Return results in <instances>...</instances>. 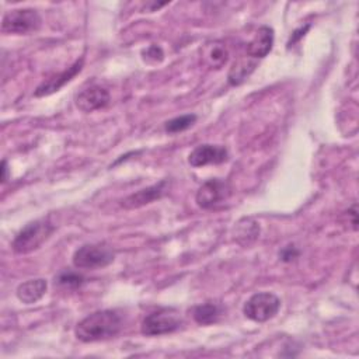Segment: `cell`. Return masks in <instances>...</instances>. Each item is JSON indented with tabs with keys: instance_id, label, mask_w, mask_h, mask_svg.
Instances as JSON below:
<instances>
[{
	"instance_id": "6da1fadb",
	"label": "cell",
	"mask_w": 359,
	"mask_h": 359,
	"mask_svg": "<svg viewBox=\"0 0 359 359\" xmlns=\"http://www.w3.org/2000/svg\"><path fill=\"white\" fill-rule=\"evenodd\" d=\"M121 328V314L115 310H98L79 321L74 328V334L81 342H97L114 338Z\"/></svg>"
},
{
	"instance_id": "7a4b0ae2",
	"label": "cell",
	"mask_w": 359,
	"mask_h": 359,
	"mask_svg": "<svg viewBox=\"0 0 359 359\" xmlns=\"http://www.w3.org/2000/svg\"><path fill=\"white\" fill-rule=\"evenodd\" d=\"M55 231L49 219H36L27 223L14 237L11 248L17 254H28L38 250Z\"/></svg>"
},
{
	"instance_id": "3957f363",
	"label": "cell",
	"mask_w": 359,
	"mask_h": 359,
	"mask_svg": "<svg viewBox=\"0 0 359 359\" xmlns=\"http://www.w3.org/2000/svg\"><path fill=\"white\" fill-rule=\"evenodd\" d=\"M182 325V318L175 309H160L147 314L140 325V331L147 337H158L177 331Z\"/></svg>"
},
{
	"instance_id": "277c9868",
	"label": "cell",
	"mask_w": 359,
	"mask_h": 359,
	"mask_svg": "<svg viewBox=\"0 0 359 359\" xmlns=\"http://www.w3.org/2000/svg\"><path fill=\"white\" fill-rule=\"evenodd\" d=\"M42 18L34 8H15L3 15L1 31L4 34L28 35L39 29Z\"/></svg>"
},
{
	"instance_id": "5b68a950",
	"label": "cell",
	"mask_w": 359,
	"mask_h": 359,
	"mask_svg": "<svg viewBox=\"0 0 359 359\" xmlns=\"http://www.w3.org/2000/svg\"><path fill=\"white\" fill-rule=\"evenodd\" d=\"M115 258L108 244H84L73 254V265L80 269H98L109 265Z\"/></svg>"
},
{
	"instance_id": "8992f818",
	"label": "cell",
	"mask_w": 359,
	"mask_h": 359,
	"mask_svg": "<svg viewBox=\"0 0 359 359\" xmlns=\"http://www.w3.org/2000/svg\"><path fill=\"white\" fill-rule=\"evenodd\" d=\"M280 309V300L271 292H258L252 294L243 306L247 318L255 323H265L275 317Z\"/></svg>"
},
{
	"instance_id": "52a82bcc",
	"label": "cell",
	"mask_w": 359,
	"mask_h": 359,
	"mask_svg": "<svg viewBox=\"0 0 359 359\" xmlns=\"http://www.w3.org/2000/svg\"><path fill=\"white\" fill-rule=\"evenodd\" d=\"M231 194L230 185L219 178H212L203 182L196 192V203L202 209H212L223 203Z\"/></svg>"
},
{
	"instance_id": "ba28073f",
	"label": "cell",
	"mask_w": 359,
	"mask_h": 359,
	"mask_svg": "<svg viewBox=\"0 0 359 359\" xmlns=\"http://www.w3.org/2000/svg\"><path fill=\"white\" fill-rule=\"evenodd\" d=\"M229 157L227 149L219 144H199L188 156L192 167H203L206 164H220Z\"/></svg>"
},
{
	"instance_id": "9c48e42d",
	"label": "cell",
	"mask_w": 359,
	"mask_h": 359,
	"mask_svg": "<svg viewBox=\"0 0 359 359\" xmlns=\"http://www.w3.org/2000/svg\"><path fill=\"white\" fill-rule=\"evenodd\" d=\"M109 102V93L107 88L93 84L81 90L76 97V107L81 112H93L107 107Z\"/></svg>"
},
{
	"instance_id": "30bf717a",
	"label": "cell",
	"mask_w": 359,
	"mask_h": 359,
	"mask_svg": "<svg viewBox=\"0 0 359 359\" xmlns=\"http://www.w3.org/2000/svg\"><path fill=\"white\" fill-rule=\"evenodd\" d=\"M83 63H84V59L80 57L77 59L70 67H67L66 70H63L62 73H57V74H53L52 77L46 79L45 81H42L36 90H35V97H45V95H49V94H53L56 91H59L66 83H69L77 73H80V70L83 69Z\"/></svg>"
},
{
	"instance_id": "8fae6325",
	"label": "cell",
	"mask_w": 359,
	"mask_h": 359,
	"mask_svg": "<svg viewBox=\"0 0 359 359\" xmlns=\"http://www.w3.org/2000/svg\"><path fill=\"white\" fill-rule=\"evenodd\" d=\"M167 187H168V181L163 180L154 185L139 189L137 192L126 196L122 201V206L125 209H136V208H142L147 203H151L153 201H156L164 195V192L167 191Z\"/></svg>"
},
{
	"instance_id": "7c38bea8",
	"label": "cell",
	"mask_w": 359,
	"mask_h": 359,
	"mask_svg": "<svg viewBox=\"0 0 359 359\" xmlns=\"http://www.w3.org/2000/svg\"><path fill=\"white\" fill-rule=\"evenodd\" d=\"M273 45V29L268 25H262L255 36L247 43V55L254 59L265 57Z\"/></svg>"
},
{
	"instance_id": "4fadbf2b",
	"label": "cell",
	"mask_w": 359,
	"mask_h": 359,
	"mask_svg": "<svg viewBox=\"0 0 359 359\" xmlns=\"http://www.w3.org/2000/svg\"><path fill=\"white\" fill-rule=\"evenodd\" d=\"M46 287H48V283L45 279L42 278L29 279L27 282L20 283L15 293L22 303L32 304V303H36L45 294Z\"/></svg>"
},
{
	"instance_id": "5bb4252c",
	"label": "cell",
	"mask_w": 359,
	"mask_h": 359,
	"mask_svg": "<svg viewBox=\"0 0 359 359\" xmlns=\"http://www.w3.org/2000/svg\"><path fill=\"white\" fill-rule=\"evenodd\" d=\"M257 62H248L247 57H240L236 60L227 74V80L231 86H238L241 84L255 69Z\"/></svg>"
},
{
	"instance_id": "9a60e30c",
	"label": "cell",
	"mask_w": 359,
	"mask_h": 359,
	"mask_svg": "<svg viewBox=\"0 0 359 359\" xmlns=\"http://www.w3.org/2000/svg\"><path fill=\"white\" fill-rule=\"evenodd\" d=\"M222 316V309L216 303H203L192 310L194 320L201 325H210L219 320Z\"/></svg>"
},
{
	"instance_id": "2e32d148",
	"label": "cell",
	"mask_w": 359,
	"mask_h": 359,
	"mask_svg": "<svg viewBox=\"0 0 359 359\" xmlns=\"http://www.w3.org/2000/svg\"><path fill=\"white\" fill-rule=\"evenodd\" d=\"M259 234L258 224L251 219H243L237 223L236 238L241 245L251 244Z\"/></svg>"
},
{
	"instance_id": "e0dca14e",
	"label": "cell",
	"mask_w": 359,
	"mask_h": 359,
	"mask_svg": "<svg viewBox=\"0 0 359 359\" xmlns=\"http://www.w3.org/2000/svg\"><path fill=\"white\" fill-rule=\"evenodd\" d=\"M205 59L209 63V66L215 69H220L229 59V52L224 45L222 43H209L205 49Z\"/></svg>"
},
{
	"instance_id": "ac0fdd59",
	"label": "cell",
	"mask_w": 359,
	"mask_h": 359,
	"mask_svg": "<svg viewBox=\"0 0 359 359\" xmlns=\"http://www.w3.org/2000/svg\"><path fill=\"white\" fill-rule=\"evenodd\" d=\"M195 122H196V115L195 114H187V115H181V116L172 118L168 122H165L164 129L168 133H178V132H182V130L191 128Z\"/></svg>"
},
{
	"instance_id": "d6986e66",
	"label": "cell",
	"mask_w": 359,
	"mask_h": 359,
	"mask_svg": "<svg viewBox=\"0 0 359 359\" xmlns=\"http://www.w3.org/2000/svg\"><path fill=\"white\" fill-rule=\"evenodd\" d=\"M57 283L65 287H79L84 283V278L76 272L65 271L57 276Z\"/></svg>"
},
{
	"instance_id": "ffe728a7",
	"label": "cell",
	"mask_w": 359,
	"mask_h": 359,
	"mask_svg": "<svg viewBox=\"0 0 359 359\" xmlns=\"http://www.w3.org/2000/svg\"><path fill=\"white\" fill-rule=\"evenodd\" d=\"M297 255H299V251L293 247V245H287V247H285L283 250H282V252L279 254V257L282 258V261H285V262H290V261H293L294 258H297Z\"/></svg>"
},
{
	"instance_id": "44dd1931",
	"label": "cell",
	"mask_w": 359,
	"mask_h": 359,
	"mask_svg": "<svg viewBox=\"0 0 359 359\" xmlns=\"http://www.w3.org/2000/svg\"><path fill=\"white\" fill-rule=\"evenodd\" d=\"M309 27H310V25H309V24H307V25H306V27H304V28H300V29H297V31H294V32H293V34H292V38H290V41H289V42H287V45H289V46H290V45H292V43H294V42H296V41H299V39H300V38H302V36H303V35H304V32H306V31H307V29H309Z\"/></svg>"
},
{
	"instance_id": "7402d4cb",
	"label": "cell",
	"mask_w": 359,
	"mask_h": 359,
	"mask_svg": "<svg viewBox=\"0 0 359 359\" xmlns=\"http://www.w3.org/2000/svg\"><path fill=\"white\" fill-rule=\"evenodd\" d=\"M1 182H6L7 181V163L6 160L1 161Z\"/></svg>"
}]
</instances>
